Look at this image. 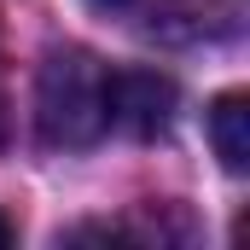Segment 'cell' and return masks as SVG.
Returning <instances> with one entry per match:
<instances>
[{"label":"cell","instance_id":"cell-1","mask_svg":"<svg viewBox=\"0 0 250 250\" xmlns=\"http://www.w3.org/2000/svg\"><path fill=\"white\" fill-rule=\"evenodd\" d=\"M105 64L82 47H59L41 59V76H35V128L47 146H93L105 128H111V111H105Z\"/></svg>","mask_w":250,"mask_h":250},{"label":"cell","instance_id":"cell-2","mask_svg":"<svg viewBox=\"0 0 250 250\" xmlns=\"http://www.w3.org/2000/svg\"><path fill=\"white\" fill-rule=\"evenodd\" d=\"M175 82L163 70H111L105 76V111H111V128H123L134 140H157L175 123Z\"/></svg>","mask_w":250,"mask_h":250},{"label":"cell","instance_id":"cell-3","mask_svg":"<svg viewBox=\"0 0 250 250\" xmlns=\"http://www.w3.org/2000/svg\"><path fill=\"white\" fill-rule=\"evenodd\" d=\"M209 146L221 157L227 175H245L250 169V99L245 93H221L209 105Z\"/></svg>","mask_w":250,"mask_h":250},{"label":"cell","instance_id":"cell-4","mask_svg":"<svg viewBox=\"0 0 250 250\" xmlns=\"http://www.w3.org/2000/svg\"><path fill=\"white\" fill-rule=\"evenodd\" d=\"M93 12H123V6H134V0H87Z\"/></svg>","mask_w":250,"mask_h":250},{"label":"cell","instance_id":"cell-5","mask_svg":"<svg viewBox=\"0 0 250 250\" xmlns=\"http://www.w3.org/2000/svg\"><path fill=\"white\" fill-rule=\"evenodd\" d=\"M12 239H18V227H12V221H6V215H0V250L12 245Z\"/></svg>","mask_w":250,"mask_h":250}]
</instances>
